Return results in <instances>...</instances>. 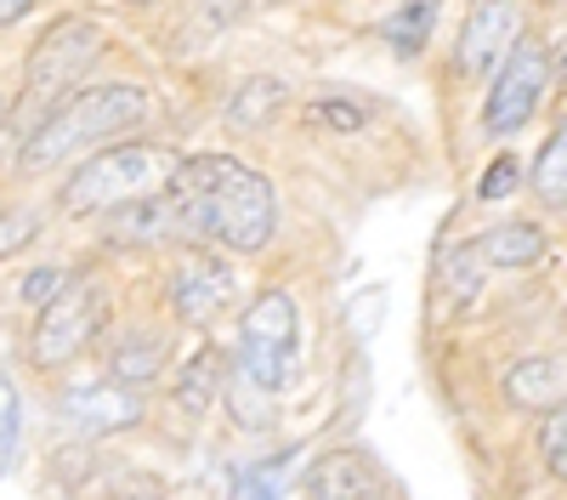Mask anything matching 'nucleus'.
Here are the masks:
<instances>
[{"instance_id":"f03ea898","label":"nucleus","mask_w":567,"mask_h":500,"mask_svg":"<svg viewBox=\"0 0 567 500\" xmlns=\"http://www.w3.org/2000/svg\"><path fill=\"white\" fill-rule=\"evenodd\" d=\"M142 120H148V91H142V85H91V91H74L69 103H58L29 131L23 165L45 171L58 160H85L91 149H103V143H114V136L136 131Z\"/></svg>"},{"instance_id":"a878e982","label":"nucleus","mask_w":567,"mask_h":500,"mask_svg":"<svg viewBox=\"0 0 567 500\" xmlns=\"http://www.w3.org/2000/svg\"><path fill=\"white\" fill-rule=\"evenodd\" d=\"M114 500H165V489H159L148 472H125V478L114 483Z\"/></svg>"},{"instance_id":"20e7f679","label":"nucleus","mask_w":567,"mask_h":500,"mask_svg":"<svg viewBox=\"0 0 567 500\" xmlns=\"http://www.w3.org/2000/svg\"><path fill=\"white\" fill-rule=\"evenodd\" d=\"M103 52V29L85 23V18H63L45 29V40L29 52V69H23V114L40 125L45 114H52L63 103V91L91 69V58Z\"/></svg>"},{"instance_id":"f8f14e48","label":"nucleus","mask_w":567,"mask_h":500,"mask_svg":"<svg viewBox=\"0 0 567 500\" xmlns=\"http://www.w3.org/2000/svg\"><path fill=\"white\" fill-rule=\"evenodd\" d=\"M471 251H477L483 262H494V267H534V262L550 256V239H545V227H534V222H499Z\"/></svg>"},{"instance_id":"0eeeda50","label":"nucleus","mask_w":567,"mask_h":500,"mask_svg":"<svg viewBox=\"0 0 567 500\" xmlns=\"http://www.w3.org/2000/svg\"><path fill=\"white\" fill-rule=\"evenodd\" d=\"M494 74H499V80H494V91H488L483 125H488V136H511L516 125L534 120V109H539V98H545V85H550V52H545L539 40H516L511 58H505Z\"/></svg>"},{"instance_id":"c756f323","label":"nucleus","mask_w":567,"mask_h":500,"mask_svg":"<svg viewBox=\"0 0 567 500\" xmlns=\"http://www.w3.org/2000/svg\"><path fill=\"white\" fill-rule=\"evenodd\" d=\"M545 7H561V0H545Z\"/></svg>"},{"instance_id":"39448f33","label":"nucleus","mask_w":567,"mask_h":500,"mask_svg":"<svg viewBox=\"0 0 567 500\" xmlns=\"http://www.w3.org/2000/svg\"><path fill=\"white\" fill-rule=\"evenodd\" d=\"M296 364V302L290 290H261L239 318V370L256 392H278Z\"/></svg>"},{"instance_id":"7ed1b4c3","label":"nucleus","mask_w":567,"mask_h":500,"mask_svg":"<svg viewBox=\"0 0 567 500\" xmlns=\"http://www.w3.org/2000/svg\"><path fill=\"white\" fill-rule=\"evenodd\" d=\"M176 171L171 149L154 143H120V149H97L69 182H63V211L69 216H97V211H120L136 200H154Z\"/></svg>"},{"instance_id":"bb28decb","label":"nucleus","mask_w":567,"mask_h":500,"mask_svg":"<svg viewBox=\"0 0 567 500\" xmlns=\"http://www.w3.org/2000/svg\"><path fill=\"white\" fill-rule=\"evenodd\" d=\"M239 500H278V478H272V467H256V472L239 483Z\"/></svg>"},{"instance_id":"f3484780","label":"nucleus","mask_w":567,"mask_h":500,"mask_svg":"<svg viewBox=\"0 0 567 500\" xmlns=\"http://www.w3.org/2000/svg\"><path fill=\"white\" fill-rule=\"evenodd\" d=\"M534 188H539V200H545L550 211L567 205V131H550V143L539 149V160H534Z\"/></svg>"},{"instance_id":"9d476101","label":"nucleus","mask_w":567,"mask_h":500,"mask_svg":"<svg viewBox=\"0 0 567 500\" xmlns=\"http://www.w3.org/2000/svg\"><path fill=\"white\" fill-rule=\"evenodd\" d=\"M312 500H386V478L363 449H329L307 472Z\"/></svg>"},{"instance_id":"c85d7f7f","label":"nucleus","mask_w":567,"mask_h":500,"mask_svg":"<svg viewBox=\"0 0 567 500\" xmlns=\"http://www.w3.org/2000/svg\"><path fill=\"white\" fill-rule=\"evenodd\" d=\"M131 7H148V0H131Z\"/></svg>"},{"instance_id":"ddd939ff","label":"nucleus","mask_w":567,"mask_h":500,"mask_svg":"<svg viewBox=\"0 0 567 500\" xmlns=\"http://www.w3.org/2000/svg\"><path fill=\"white\" fill-rule=\"evenodd\" d=\"M505 398L516 409H556L561 404V358H523L505 376Z\"/></svg>"},{"instance_id":"412c9836","label":"nucleus","mask_w":567,"mask_h":500,"mask_svg":"<svg viewBox=\"0 0 567 500\" xmlns=\"http://www.w3.org/2000/svg\"><path fill=\"white\" fill-rule=\"evenodd\" d=\"M34 234H40V211H29V205H7V211H0V256L23 251Z\"/></svg>"},{"instance_id":"1a4fd4ad","label":"nucleus","mask_w":567,"mask_h":500,"mask_svg":"<svg viewBox=\"0 0 567 500\" xmlns=\"http://www.w3.org/2000/svg\"><path fill=\"white\" fill-rule=\"evenodd\" d=\"M227 296H233V273L216 256H187L165 285V302H171V313L182 318V325H210V318L227 307Z\"/></svg>"},{"instance_id":"a211bd4d","label":"nucleus","mask_w":567,"mask_h":500,"mask_svg":"<svg viewBox=\"0 0 567 500\" xmlns=\"http://www.w3.org/2000/svg\"><path fill=\"white\" fill-rule=\"evenodd\" d=\"M432 18H437V0H414V7H403L386 23V40L398 45V52H420L425 34H432Z\"/></svg>"},{"instance_id":"6e6552de","label":"nucleus","mask_w":567,"mask_h":500,"mask_svg":"<svg viewBox=\"0 0 567 500\" xmlns=\"http://www.w3.org/2000/svg\"><path fill=\"white\" fill-rule=\"evenodd\" d=\"M516 40H523V18H516L511 0H477V7L465 12L454 63H460L465 80H483V74H494V69L511 58Z\"/></svg>"},{"instance_id":"6ab92c4d","label":"nucleus","mask_w":567,"mask_h":500,"mask_svg":"<svg viewBox=\"0 0 567 500\" xmlns=\"http://www.w3.org/2000/svg\"><path fill=\"white\" fill-rule=\"evenodd\" d=\"M18 432H23V404H18V381L0 370V472L12 467L18 455Z\"/></svg>"},{"instance_id":"aec40b11","label":"nucleus","mask_w":567,"mask_h":500,"mask_svg":"<svg viewBox=\"0 0 567 500\" xmlns=\"http://www.w3.org/2000/svg\"><path fill=\"white\" fill-rule=\"evenodd\" d=\"M307 120L323 125V131H363V125H369V109L352 103V98H318V103L307 109Z\"/></svg>"},{"instance_id":"9b49d317","label":"nucleus","mask_w":567,"mask_h":500,"mask_svg":"<svg viewBox=\"0 0 567 500\" xmlns=\"http://www.w3.org/2000/svg\"><path fill=\"white\" fill-rule=\"evenodd\" d=\"M63 416H69L80 432L103 438V432H125V427H136V421H142V398H136L131 387H120V381L69 387V398H63Z\"/></svg>"},{"instance_id":"2eb2a0df","label":"nucleus","mask_w":567,"mask_h":500,"mask_svg":"<svg viewBox=\"0 0 567 500\" xmlns=\"http://www.w3.org/2000/svg\"><path fill=\"white\" fill-rule=\"evenodd\" d=\"M109 370H114L120 387H148V381L165 370V336H159V330H131V336L114 347Z\"/></svg>"},{"instance_id":"4be33fe9","label":"nucleus","mask_w":567,"mask_h":500,"mask_svg":"<svg viewBox=\"0 0 567 500\" xmlns=\"http://www.w3.org/2000/svg\"><path fill=\"white\" fill-rule=\"evenodd\" d=\"M516 182H523V165H516L511 154H499V160L483 171V182H477V200H483V205H494V200H505V194L516 188Z\"/></svg>"},{"instance_id":"b1692460","label":"nucleus","mask_w":567,"mask_h":500,"mask_svg":"<svg viewBox=\"0 0 567 500\" xmlns=\"http://www.w3.org/2000/svg\"><path fill=\"white\" fill-rule=\"evenodd\" d=\"M561 432H567V421H561V404H556V409H545V432H539V449H545V461H550L556 478L567 472V443H561Z\"/></svg>"},{"instance_id":"393cba45","label":"nucleus","mask_w":567,"mask_h":500,"mask_svg":"<svg viewBox=\"0 0 567 500\" xmlns=\"http://www.w3.org/2000/svg\"><path fill=\"white\" fill-rule=\"evenodd\" d=\"M58 285H63L58 267H34L29 279H23V302H29V307H45V302L58 296Z\"/></svg>"},{"instance_id":"5701e85b","label":"nucleus","mask_w":567,"mask_h":500,"mask_svg":"<svg viewBox=\"0 0 567 500\" xmlns=\"http://www.w3.org/2000/svg\"><path fill=\"white\" fill-rule=\"evenodd\" d=\"M250 7L256 0H194V18H199V29H227V23H239Z\"/></svg>"},{"instance_id":"4468645a","label":"nucleus","mask_w":567,"mask_h":500,"mask_svg":"<svg viewBox=\"0 0 567 500\" xmlns=\"http://www.w3.org/2000/svg\"><path fill=\"white\" fill-rule=\"evenodd\" d=\"M221 387H227V376H221V353H216V347H199V353L176 370L171 398L187 409V416H205V409L216 404V392H221Z\"/></svg>"},{"instance_id":"423d86ee","label":"nucleus","mask_w":567,"mask_h":500,"mask_svg":"<svg viewBox=\"0 0 567 500\" xmlns=\"http://www.w3.org/2000/svg\"><path fill=\"white\" fill-rule=\"evenodd\" d=\"M97 330H103V285L97 279H63L58 296L34 318L29 358L40 364V370H63V364H74L91 347Z\"/></svg>"},{"instance_id":"f257e3e1","label":"nucleus","mask_w":567,"mask_h":500,"mask_svg":"<svg viewBox=\"0 0 567 500\" xmlns=\"http://www.w3.org/2000/svg\"><path fill=\"white\" fill-rule=\"evenodd\" d=\"M171 211L187 234H199L221 251H261L278 227V194L272 182L227 154H194V160H176L171 182Z\"/></svg>"},{"instance_id":"dca6fc26","label":"nucleus","mask_w":567,"mask_h":500,"mask_svg":"<svg viewBox=\"0 0 567 500\" xmlns=\"http://www.w3.org/2000/svg\"><path fill=\"white\" fill-rule=\"evenodd\" d=\"M284 103H290V85L272 80V74H256V80H245L239 91H233L227 120L239 125V131H261V125H272V120H278V109H284Z\"/></svg>"},{"instance_id":"cd10ccee","label":"nucleus","mask_w":567,"mask_h":500,"mask_svg":"<svg viewBox=\"0 0 567 500\" xmlns=\"http://www.w3.org/2000/svg\"><path fill=\"white\" fill-rule=\"evenodd\" d=\"M23 12H34V0H0V29H7V23H18Z\"/></svg>"}]
</instances>
